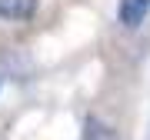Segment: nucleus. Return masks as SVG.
<instances>
[{
	"label": "nucleus",
	"mask_w": 150,
	"mask_h": 140,
	"mask_svg": "<svg viewBox=\"0 0 150 140\" xmlns=\"http://www.w3.org/2000/svg\"><path fill=\"white\" fill-rule=\"evenodd\" d=\"M147 13H150V0H120V7H117V20L127 30L140 27L147 20Z\"/></svg>",
	"instance_id": "f257e3e1"
},
{
	"label": "nucleus",
	"mask_w": 150,
	"mask_h": 140,
	"mask_svg": "<svg viewBox=\"0 0 150 140\" xmlns=\"http://www.w3.org/2000/svg\"><path fill=\"white\" fill-rule=\"evenodd\" d=\"M33 13H37V0H0V20L23 23L33 20Z\"/></svg>",
	"instance_id": "f03ea898"
},
{
	"label": "nucleus",
	"mask_w": 150,
	"mask_h": 140,
	"mask_svg": "<svg viewBox=\"0 0 150 140\" xmlns=\"http://www.w3.org/2000/svg\"><path fill=\"white\" fill-rule=\"evenodd\" d=\"M83 140H117V134H113L107 124H100L97 117H90L83 124Z\"/></svg>",
	"instance_id": "7ed1b4c3"
}]
</instances>
